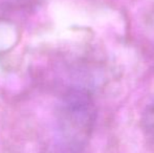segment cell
<instances>
[{
	"instance_id": "obj_1",
	"label": "cell",
	"mask_w": 154,
	"mask_h": 153,
	"mask_svg": "<svg viewBox=\"0 0 154 153\" xmlns=\"http://www.w3.org/2000/svg\"><path fill=\"white\" fill-rule=\"evenodd\" d=\"M93 122L94 108L89 96L82 92L67 96L59 115L60 139L66 150L75 153L85 146Z\"/></svg>"
},
{
	"instance_id": "obj_2",
	"label": "cell",
	"mask_w": 154,
	"mask_h": 153,
	"mask_svg": "<svg viewBox=\"0 0 154 153\" xmlns=\"http://www.w3.org/2000/svg\"><path fill=\"white\" fill-rule=\"evenodd\" d=\"M142 128L148 144L154 149V101L147 107L143 115Z\"/></svg>"
}]
</instances>
